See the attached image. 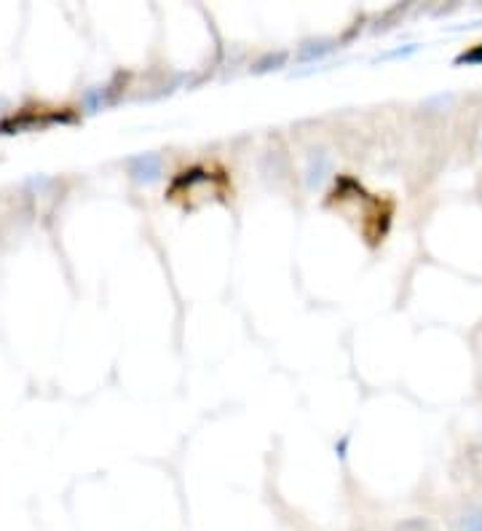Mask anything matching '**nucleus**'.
I'll use <instances>...</instances> for the list:
<instances>
[{"instance_id": "1", "label": "nucleus", "mask_w": 482, "mask_h": 531, "mask_svg": "<svg viewBox=\"0 0 482 531\" xmlns=\"http://www.w3.org/2000/svg\"><path fill=\"white\" fill-rule=\"evenodd\" d=\"M330 169H333V161H330L327 153L319 150V153H314L309 158V169H306V186H309V191H319L325 186Z\"/></svg>"}, {"instance_id": "2", "label": "nucleus", "mask_w": 482, "mask_h": 531, "mask_svg": "<svg viewBox=\"0 0 482 531\" xmlns=\"http://www.w3.org/2000/svg\"><path fill=\"white\" fill-rule=\"evenodd\" d=\"M161 172H164V161H161L158 153H148V156L137 158V169H134V174H137V181H140V183H153V181H158Z\"/></svg>"}, {"instance_id": "3", "label": "nucleus", "mask_w": 482, "mask_h": 531, "mask_svg": "<svg viewBox=\"0 0 482 531\" xmlns=\"http://www.w3.org/2000/svg\"><path fill=\"white\" fill-rule=\"evenodd\" d=\"M333 49H335V41H309V43L301 46L298 59H303V62H309V59H319V57L330 54Z\"/></svg>"}, {"instance_id": "4", "label": "nucleus", "mask_w": 482, "mask_h": 531, "mask_svg": "<svg viewBox=\"0 0 482 531\" xmlns=\"http://www.w3.org/2000/svg\"><path fill=\"white\" fill-rule=\"evenodd\" d=\"M458 531H482V504H471L458 515Z\"/></svg>"}, {"instance_id": "5", "label": "nucleus", "mask_w": 482, "mask_h": 531, "mask_svg": "<svg viewBox=\"0 0 482 531\" xmlns=\"http://www.w3.org/2000/svg\"><path fill=\"white\" fill-rule=\"evenodd\" d=\"M400 531H434V526L426 518H413V520H405Z\"/></svg>"}, {"instance_id": "6", "label": "nucleus", "mask_w": 482, "mask_h": 531, "mask_svg": "<svg viewBox=\"0 0 482 531\" xmlns=\"http://www.w3.org/2000/svg\"><path fill=\"white\" fill-rule=\"evenodd\" d=\"M416 51H418V43H410V46H405V49H394V51L380 54V59H400V57H410V54H416Z\"/></svg>"}, {"instance_id": "7", "label": "nucleus", "mask_w": 482, "mask_h": 531, "mask_svg": "<svg viewBox=\"0 0 482 531\" xmlns=\"http://www.w3.org/2000/svg\"><path fill=\"white\" fill-rule=\"evenodd\" d=\"M284 62H287V54H284V51H279L276 57L271 54V57H265V59H260V62L255 65V70H257V73H263V70H265V65H284Z\"/></svg>"}, {"instance_id": "8", "label": "nucleus", "mask_w": 482, "mask_h": 531, "mask_svg": "<svg viewBox=\"0 0 482 531\" xmlns=\"http://www.w3.org/2000/svg\"><path fill=\"white\" fill-rule=\"evenodd\" d=\"M477 59H482V49H477V51H469V54H461L455 62H477Z\"/></svg>"}, {"instance_id": "9", "label": "nucleus", "mask_w": 482, "mask_h": 531, "mask_svg": "<svg viewBox=\"0 0 482 531\" xmlns=\"http://www.w3.org/2000/svg\"><path fill=\"white\" fill-rule=\"evenodd\" d=\"M479 148H482V145H479Z\"/></svg>"}]
</instances>
